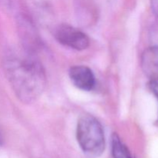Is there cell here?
<instances>
[{
	"label": "cell",
	"instance_id": "obj_4",
	"mask_svg": "<svg viewBox=\"0 0 158 158\" xmlns=\"http://www.w3.org/2000/svg\"><path fill=\"white\" fill-rule=\"evenodd\" d=\"M69 76L73 84L83 91H90L96 85V79L92 69L86 66H73Z\"/></svg>",
	"mask_w": 158,
	"mask_h": 158
},
{
	"label": "cell",
	"instance_id": "obj_1",
	"mask_svg": "<svg viewBox=\"0 0 158 158\" xmlns=\"http://www.w3.org/2000/svg\"><path fill=\"white\" fill-rule=\"evenodd\" d=\"M4 69L12 89L23 103H32L43 94L46 86V75L43 66L36 60L8 56L4 60Z\"/></svg>",
	"mask_w": 158,
	"mask_h": 158
},
{
	"label": "cell",
	"instance_id": "obj_2",
	"mask_svg": "<svg viewBox=\"0 0 158 158\" xmlns=\"http://www.w3.org/2000/svg\"><path fill=\"white\" fill-rule=\"evenodd\" d=\"M77 139L85 154L98 157L105 150V135L103 127L97 119L91 115H84L78 120Z\"/></svg>",
	"mask_w": 158,
	"mask_h": 158
},
{
	"label": "cell",
	"instance_id": "obj_6",
	"mask_svg": "<svg viewBox=\"0 0 158 158\" xmlns=\"http://www.w3.org/2000/svg\"><path fill=\"white\" fill-rule=\"evenodd\" d=\"M111 152L114 158H135L117 134H113L111 138Z\"/></svg>",
	"mask_w": 158,
	"mask_h": 158
},
{
	"label": "cell",
	"instance_id": "obj_9",
	"mask_svg": "<svg viewBox=\"0 0 158 158\" xmlns=\"http://www.w3.org/2000/svg\"><path fill=\"white\" fill-rule=\"evenodd\" d=\"M3 143V136H2V133L1 131V127H0V147L2 145Z\"/></svg>",
	"mask_w": 158,
	"mask_h": 158
},
{
	"label": "cell",
	"instance_id": "obj_8",
	"mask_svg": "<svg viewBox=\"0 0 158 158\" xmlns=\"http://www.w3.org/2000/svg\"><path fill=\"white\" fill-rule=\"evenodd\" d=\"M151 8L154 15L158 18V0H151Z\"/></svg>",
	"mask_w": 158,
	"mask_h": 158
},
{
	"label": "cell",
	"instance_id": "obj_5",
	"mask_svg": "<svg viewBox=\"0 0 158 158\" xmlns=\"http://www.w3.org/2000/svg\"><path fill=\"white\" fill-rule=\"evenodd\" d=\"M141 66L150 80L158 81V46L149 47L143 52Z\"/></svg>",
	"mask_w": 158,
	"mask_h": 158
},
{
	"label": "cell",
	"instance_id": "obj_7",
	"mask_svg": "<svg viewBox=\"0 0 158 158\" xmlns=\"http://www.w3.org/2000/svg\"><path fill=\"white\" fill-rule=\"evenodd\" d=\"M149 89L151 91L153 94L154 95V97H156V99L157 100L158 103V81H155V80H150L149 82ZM155 124L158 127V114H157V119L156 120Z\"/></svg>",
	"mask_w": 158,
	"mask_h": 158
},
{
	"label": "cell",
	"instance_id": "obj_3",
	"mask_svg": "<svg viewBox=\"0 0 158 158\" xmlns=\"http://www.w3.org/2000/svg\"><path fill=\"white\" fill-rule=\"evenodd\" d=\"M53 36L60 44L76 50H84L89 46V39L86 33L67 24L57 26Z\"/></svg>",
	"mask_w": 158,
	"mask_h": 158
}]
</instances>
